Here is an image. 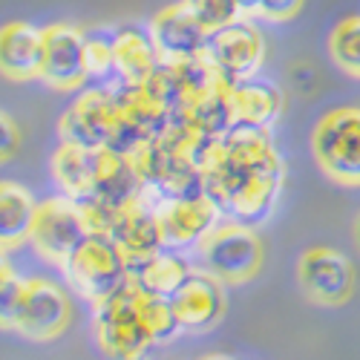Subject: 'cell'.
Instances as JSON below:
<instances>
[{"instance_id":"obj_25","label":"cell","mask_w":360,"mask_h":360,"mask_svg":"<svg viewBox=\"0 0 360 360\" xmlns=\"http://www.w3.org/2000/svg\"><path fill=\"white\" fill-rule=\"evenodd\" d=\"M182 4L191 9V15L207 29V32H217V29L243 18L236 0H182Z\"/></svg>"},{"instance_id":"obj_24","label":"cell","mask_w":360,"mask_h":360,"mask_svg":"<svg viewBox=\"0 0 360 360\" xmlns=\"http://www.w3.org/2000/svg\"><path fill=\"white\" fill-rule=\"evenodd\" d=\"M141 314H144V323L156 343H167L182 332V326L176 320V311L170 306V297H156L141 288Z\"/></svg>"},{"instance_id":"obj_6","label":"cell","mask_w":360,"mask_h":360,"mask_svg":"<svg viewBox=\"0 0 360 360\" xmlns=\"http://www.w3.org/2000/svg\"><path fill=\"white\" fill-rule=\"evenodd\" d=\"M89 233H93V228L86 222L81 202L72 196H55L38 205L29 243L35 245L44 259L64 268L67 259L89 239Z\"/></svg>"},{"instance_id":"obj_4","label":"cell","mask_w":360,"mask_h":360,"mask_svg":"<svg viewBox=\"0 0 360 360\" xmlns=\"http://www.w3.org/2000/svg\"><path fill=\"white\" fill-rule=\"evenodd\" d=\"M311 153L326 176L360 188V107L326 112L311 133Z\"/></svg>"},{"instance_id":"obj_30","label":"cell","mask_w":360,"mask_h":360,"mask_svg":"<svg viewBox=\"0 0 360 360\" xmlns=\"http://www.w3.org/2000/svg\"><path fill=\"white\" fill-rule=\"evenodd\" d=\"M259 4L262 0H236V6L243 15H259Z\"/></svg>"},{"instance_id":"obj_18","label":"cell","mask_w":360,"mask_h":360,"mask_svg":"<svg viewBox=\"0 0 360 360\" xmlns=\"http://www.w3.org/2000/svg\"><path fill=\"white\" fill-rule=\"evenodd\" d=\"M112 55L115 75L122 78V84H144L162 64L150 32H141L136 26H124L112 35Z\"/></svg>"},{"instance_id":"obj_31","label":"cell","mask_w":360,"mask_h":360,"mask_svg":"<svg viewBox=\"0 0 360 360\" xmlns=\"http://www.w3.org/2000/svg\"><path fill=\"white\" fill-rule=\"evenodd\" d=\"M9 277H12V265H9V259H6V251L0 248V283L9 280Z\"/></svg>"},{"instance_id":"obj_14","label":"cell","mask_w":360,"mask_h":360,"mask_svg":"<svg viewBox=\"0 0 360 360\" xmlns=\"http://www.w3.org/2000/svg\"><path fill=\"white\" fill-rule=\"evenodd\" d=\"M150 38L162 61H188L205 52L207 29L191 15L185 4H176L150 20Z\"/></svg>"},{"instance_id":"obj_23","label":"cell","mask_w":360,"mask_h":360,"mask_svg":"<svg viewBox=\"0 0 360 360\" xmlns=\"http://www.w3.org/2000/svg\"><path fill=\"white\" fill-rule=\"evenodd\" d=\"M328 52L343 72L360 78V18H346L335 26L328 38Z\"/></svg>"},{"instance_id":"obj_9","label":"cell","mask_w":360,"mask_h":360,"mask_svg":"<svg viewBox=\"0 0 360 360\" xmlns=\"http://www.w3.org/2000/svg\"><path fill=\"white\" fill-rule=\"evenodd\" d=\"M297 283L317 306H343L354 291V268L335 248H309L297 262Z\"/></svg>"},{"instance_id":"obj_17","label":"cell","mask_w":360,"mask_h":360,"mask_svg":"<svg viewBox=\"0 0 360 360\" xmlns=\"http://www.w3.org/2000/svg\"><path fill=\"white\" fill-rule=\"evenodd\" d=\"M101 159H104V147L89 150V147H75L61 141V147L52 156V176L67 196L84 202L96 188V179L101 173Z\"/></svg>"},{"instance_id":"obj_32","label":"cell","mask_w":360,"mask_h":360,"mask_svg":"<svg viewBox=\"0 0 360 360\" xmlns=\"http://www.w3.org/2000/svg\"><path fill=\"white\" fill-rule=\"evenodd\" d=\"M354 243H357V248H360V214H357V219H354Z\"/></svg>"},{"instance_id":"obj_7","label":"cell","mask_w":360,"mask_h":360,"mask_svg":"<svg viewBox=\"0 0 360 360\" xmlns=\"http://www.w3.org/2000/svg\"><path fill=\"white\" fill-rule=\"evenodd\" d=\"M205 58L211 61L217 75L233 86L245 78H254L262 58H265V41L259 35V29L248 20H233L217 32H207L205 44Z\"/></svg>"},{"instance_id":"obj_13","label":"cell","mask_w":360,"mask_h":360,"mask_svg":"<svg viewBox=\"0 0 360 360\" xmlns=\"http://www.w3.org/2000/svg\"><path fill=\"white\" fill-rule=\"evenodd\" d=\"M170 306L182 332L205 335L222 320L225 314V291L222 283L211 274H188V280L179 285L170 297Z\"/></svg>"},{"instance_id":"obj_12","label":"cell","mask_w":360,"mask_h":360,"mask_svg":"<svg viewBox=\"0 0 360 360\" xmlns=\"http://www.w3.org/2000/svg\"><path fill=\"white\" fill-rule=\"evenodd\" d=\"M107 236L118 245V251H122L130 274L162 251L165 236H162L159 214H156V207L147 205V193L141 199L124 205L122 211L112 217Z\"/></svg>"},{"instance_id":"obj_29","label":"cell","mask_w":360,"mask_h":360,"mask_svg":"<svg viewBox=\"0 0 360 360\" xmlns=\"http://www.w3.org/2000/svg\"><path fill=\"white\" fill-rule=\"evenodd\" d=\"M300 6H303V0H262L259 15L268 20H288L297 15Z\"/></svg>"},{"instance_id":"obj_27","label":"cell","mask_w":360,"mask_h":360,"mask_svg":"<svg viewBox=\"0 0 360 360\" xmlns=\"http://www.w3.org/2000/svg\"><path fill=\"white\" fill-rule=\"evenodd\" d=\"M23 283L15 274L9 280L0 283V328L4 332H15L18 328V314H20V303H23Z\"/></svg>"},{"instance_id":"obj_28","label":"cell","mask_w":360,"mask_h":360,"mask_svg":"<svg viewBox=\"0 0 360 360\" xmlns=\"http://www.w3.org/2000/svg\"><path fill=\"white\" fill-rule=\"evenodd\" d=\"M20 150V130L9 112L0 110V165L9 162Z\"/></svg>"},{"instance_id":"obj_15","label":"cell","mask_w":360,"mask_h":360,"mask_svg":"<svg viewBox=\"0 0 360 360\" xmlns=\"http://www.w3.org/2000/svg\"><path fill=\"white\" fill-rule=\"evenodd\" d=\"M159 225L165 245H188V243H202L207 231L219 225V207L214 199L202 196H188V199H167L156 205Z\"/></svg>"},{"instance_id":"obj_21","label":"cell","mask_w":360,"mask_h":360,"mask_svg":"<svg viewBox=\"0 0 360 360\" xmlns=\"http://www.w3.org/2000/svg\"><path fill=\"white\" fill-rule=\"evenodd\" d=\"M179 115H182L199 136H205V139H222L233 127V122H236L233 104H231V86L225 81H219L214 89H207L205 96L191 101Z\"/></svg>"},{"instance_id":"obj_22","label":"cell","mask_w":360,"mask_h":360,"mask_svg":"<svg viewBox=\"0 0 360 360\" xmlns=\"http://www.w3.org/2000/svg\"><path fill=\"white\" fill-rule=\"evenodd\" d=\"M191 274V268L185 265V259H179L173 254H156L153 259H147L141 268L130 274L147 294H156V297H173V291L182 285Z\"/></svg>"},{"instance_id":"obj_19","label":"cell","mask_w":360,"mask_h":360,"mask_svg":"<svg viewBox=\"0 0 360 360\" xmlns=\"http://www.w3.org/2000/svg\"><path fill=\"white\" fill-rule=\"evenodd\" d=\"M231 104L236 122L271 127L283 112V93L271 81H262L254 75L231 86Z\"/></svg>"},{"instance_id":"obj_8","label":"cell","mask_w":360,"mask_h":360,"mask_svg":"<svg viewBox=\"0 0 360 360\" xmlns=\"http://www.w3.org/2000/svg\"><path fill=\"white\" fill-rule=\"evenodd\" d=\"M72 320V303L61 285L46 277H32L23 283V303L18 314V328L29 340H55L67 332Z\"/></svg>"},{"instance_id":"obj_1","label":"cell","mask_w":360,"mask_h":360,"mask_svg":"<svg viewBox=\"0 0 360 360\" xmlns=\"http://www.w3.org/2000/svg\"><path fill=\"white\" fill-rule=\"evenodd\" d=\"M205 196L222 214L254 225L271 214L283 188V162L274 153L268 127L233 122V127L211 144L202 159Z\"/></svg>"},{"instance_id":"obj_33","label":"cell","mask_w":360,"mask_h":360,"mask_svg":"<svg viewBox=\"0 0 360 360\" xmlns=\"http://www.w3.org/2000/svg\"><path fill=\"white\" fill-rule=\"evenodd\" d=\"M202 360H231V357H225V354H211V357H202Z\"/></svg>"},{"instance_id":"obj_11","label":"cell","mask_w":360,"mask_h":360,"mask_svg":"<svg viewBox=\"0 0 360 360\" xmlns=\"http://www.w3.org/2000/svg\"><path fill=\"white\" fill-rule=\"evenodd\" d=\"M89 75L86 67V35L72 23H52L44 29V67L41 81L52 89H78Z\"/></svg>"},{"instance_id":"obj_20","label":"cell","mask_w":360,"mask_h":360,"mask_svg":"<svg viewBox=\"0 0 360 360\" xmlns=\"http://www.w3.org/2000/svg\"><path fill=\"white\" fill-rule=\"evenodd\" d=\"M38 202L23 185L0 182V248L12 251L32 236Z\"/></svg>"},{"instance_id":"obj_3","label":"cell","mask_w":360,"mask_h":360,"mask_svg":"<svg viewBox=\"0 0 360 360\" xmlns=\"http://www.w3.org/2000/svg\"><path fill=\"white\" fill-rule=\"evenodd\" d=\"M205 271L222 285H243L254 280L262 268V243L251 225L228 222L207 231L199 243Z\"/></svg>"},{"instance_id":"obj_26","label":"cell","mask_w":360,"mask_h":360,"mask_svg":"<svg viewBox=\"0 0 360 360\" xmlns=\"http://www.w3.org/2000/svg\"><path fill=\"white\" fill-rule=\"evenodd\" d=\"M86 67L89 75L107 78L115 75V55H112V38L107 35H86Z\"/></svg>"},{"instance_id":"obj_16","label":"cell","mask_w":360,"mask_h":360,"mask_svg":"<svg viewBox=\"0 0 360 360\" xmlns=\"http://www.w3.org/2000/svg\"><path fill=\"white\" fill-rule=\"evenodd\" d=\"M44 67V29L12 20L0 26V75L9 81L41 78Z\"/></svg>"},{"instance_id":"obj_10","label":"cell","mask_w":360,"mask_h":360,"mask_svg":"<svg viewBox=\"0 0 360 360\" xmlns=\"http://www.w3.org/2000/svg\"><path fill=\"white\" fill-rule=\"evenodd\" d=\"M118 122V101L112 89H89L61 118V141L75 147L101 150L110 147L112 130Z\"/></svg>"},{"instance_id":"obj_5","label":"cell","mask_w":360,"mask_h":360,"mask_svg":"<svg viewBox=\"0 0 360 360\" xmlns=\"http://www.w3.org/2000/svg\"><path fill=\"white\" fill-rule=\"evenodd\" d=\"M64 271L75 291L93 306H101L130 280V268L107 233H89L86 243L67 259Z\"/></svg>"},{"instance_id":"obj_2","label":"cell","mask_w":360,"mask_h":360,"mask_svg":"<svg viewBox=\"0 0 360 360\" xmlns=\"http://www.w3.org/2000/svg\"><path fill=\"white\" fill-rule=\"evenodd\" d=\"M98 346L110 360H147L153 335L141 314V285L130 277L110 300L96 306Z\"/></svg>"}]
</instances>
